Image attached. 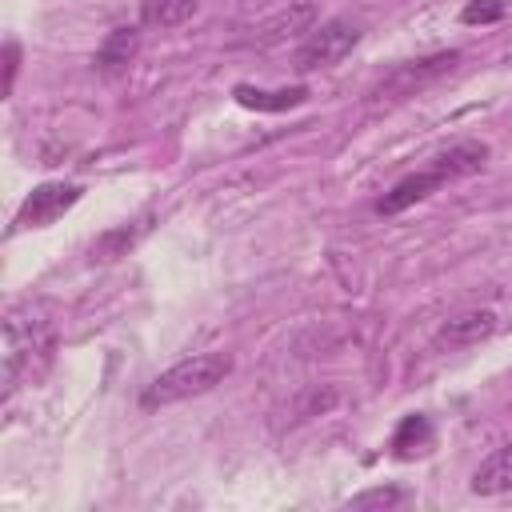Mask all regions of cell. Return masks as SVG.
Listing matches in <instances>:
<instances>
[{
	"label": "cell",
	"instance_id": "obj_1",
	"mask_svg": "<svg viewBox=\"0 0 512 512\" xmlns=\"http://www.w3.org/2000/svg\"><path fill=\"white\" fill-rule=\"evenodd\" d=\"M56 352V324L44 304H16L4 316V396L20 384H32Z\"/></svg>",
	"mask_w": 512,
	"mask_h": 512
},
{
	"label": "cell",
	"instance_id": "obj_2",
	"mask_svg": "<svg viewBox=\"0 0 512 512\" xmlns=\"http://www.w3.org/2000/svg\"><path fill=\"white\" fill-rule=\"evenodd\" d=\"M484 164H488V144H480V140H460V144L436 152L420 172H408L404 180H396V184L376 200V212H380V216H396V212L412 208L416 200H428V196L440 192L444 184L480 172Z\"/></svg>",
	"mask_w": 512,
	"mask_h": 512
},
{
	"label": "cell",
	"instance_id": "obj_3",
	"mask_svg": "<svg viewBox=\"0 0 512 512\" xmlns=\"http://www.w3.org/2000/svg\"><path fill=\"white\" fill-rule=\"evenodd\" d=\"M228 372H232V356H228V352H200V356H188V360L164 368L156 380L144 384L140 408H164V404H180V400H188V396L212 392Z\"/></svg>",
	"mask_w": 512,
	"mask_h": 512
},
{
	"label": "cell",
	"instance_id": "obj_4",
	"mask_svg": "<svg viewBox=\"0 0 512 512\" xmlns=\"http://www.w3.org/2000/svg\"><path fill=\"white\" fill-rule=\"evenodd\" d=\"M460 64V52H432V56H420V60H404L396 64L392 72H384L372 88H368V108H388V104H400L416 92H424L428 84H436L440 76H448L452 68Z\"/></svg>",
	"mask_w": 512,
	"mask_h": 512
},
{
	"label": "cell",
	"instance_id": "obj_5",
	"mask_svg": "<svg viewBox=\"0 0 512 512\" xmlns=\"http://www.w3.org/2000/svg\"><path fill=\"white\" fill-rule=\"evenodd\" d=\"M356 44H360V24H356V20H344V16L324 20V24H316L312 32H304V40L296 44L292 68H296V72L332 68V64L344 60Z\"/></svg>",
	"mask_w": 512,
	"mask_h": 512
},
{
	"label": "cell",
	"instance_id": "obj_6",
	"mask_svg": "<svg viewBox=\"0 0 512 512\" xmlns=\"http://www.w3.org/2000/svg\"><path fill=\"white\" fill-rule=\"evenodd\" d=\"M80 196H84L80 184H72V180H48V184H40V188L28 192V200L20 204L12 228H48V224L60 220Z\"/></svg>",
	"mask_w": 512,
	"mask_h": 512
},
{
	"label": "cell",
	"instance_id": "obj_7",
	"mask_svg": "<svg viewBox=\"0 0 512 512\" xmlns=\"http://www.w3.org/2000/svg\"><path fill=\"white\" fill-rule=\"evenodd\" d=\"M312 28H316V4L296 0V4L280 8L276 16L260 20V24L252 28V44H256V48H272V44H284V40H292V36H300V32H312Z\"/></svg>",
	"mask_w": 512,
	"mask_h": 512
},
{
	"label": "cell",
	"instance_id": "obj_8",
	"mask_svg": "<svg viewBox=\"0 0 512 512\" xmlns=\"http://www.w3.org/2000/svg\"><path fill=\"white\" fill-rule=\"evenodd\" d=\"M496 312H488V308H476V312H460V316H452L448 324H440V332H436V348H468V344H480L484 336H492L496 332Z\"/></svg>",
	"mask_w": 512,
	"mask_h": 512
},
{
	"label": "cell",
	"instance_id": "obj_9",
	"mask_svg": "<svg viewBox=\"0 0 512 512\" xmlns=\"http://www.w3.org/2000/svg\"><path fill=\"white\" fill-rule=\"evenodd\" d=\"M136 48H140V28H132V24H124V28H112L108 36H104V44L96 48V56H92V68L100 72V76H124L128 72V64L136 60Z\"/></svg>",
	"mask_w": 512,
	"mask_h": 512
},
{
	"label": "cell",
	"instance_id": "obj_10",
	"mask_svg": "<svg viewBox=\"0 0 512 512\" xmlns=\"http://www.w3.org/2000/svg\"><path fill=\"white\" fill-rule=\"evenodd\" d=\"M232 100L240 108H256V112H288L296 104L308 100V88L304 84H292V88H256V84H236L232 88Z\"/></svg>",
	"mask_w": 512,
	"mask_h": 512
},
{
	"label": "cell",
	"instance_id": "obj_11",
	"mask_svg": "<svg viewBox=\"0 0 512 512\" xmlns=\"http://www.w3.org/2000/svg\"><path fill=\"white\" fill-rule=\"evenodd\" d=\"M472 492H476V496L512 492V440H508L504 448H496L492 456L480 460V468L472 472Z\"/></svg>",
	"mask_w": 512,
	"mask_h": 512
},
{
	"label": "cell",
	"instance_id": "obj_12",
	"mask_svg": "<svg viewBox=\"0 0 512 512\" xmlns=\"http://www.w3.org/2000/svg\"><path fill=\"white\" fill-rule=\"evenodd\" d=\"M432 440H436L432 420H428L424 412H412V416L400 420V428H396V436H392V456H396V460L424 456V452L432 448Z\"/></svg>",
	"mask_w": 512,
	"mask_h": 512
},
{
	"label": "cell",
	"instance_id": "obj_13",
	"mask_svg": "<svg viewBox=\"0 0 512 512\" xmlns=\"http://www.w3.org/2000/svg\"><path fill=\"white\" fill-rule=\"evenodd\" d=\"M196 0H140V24L148 28H176L196 16Z\"/></svg>",
	"mask_w": 512,
	"mask_h": 512
},
{
	"label": "cell",
	"instance_id": "obj_14",
	"mask_svg": "<svg viewBox=\"0 0 512 512\" xmlns=\"http://www.w3.org/2000/svg\"><path fill=\"white\" fill-rule=\"evenodd\" d=\"M144 228H148V224L140 220L136 228H128V224H124V228H112V232H104V236L92 244V260H116V256H124V252L136 244V236H140Z\"/></svg>",
	"mask_w": 512,
	"mask_h": 512
},
{
	"label": "cell",
	"instance_id": "obj_15",
	"mask_svg": "<svg viewBox=\"0 0 512 512\" xmlns=\"http://www.w3.org/2000/svg\"><path fill=\"white\" fill-rule=\"evenodd\" d=\"M504 12H508V0H468L460 8V20L464 24H496V20H504Z\"/></svg>",
	"mask_w": 512,
	"mask_h": 512
},
{
	"label": "cell",
	"instance_id": "obj_16",
	"mask_svg": "<svg viewBox=\"0 0 512 512\" xmlns=\"http://www.w3.org/2000/svg\"><path fill=\"white\" fill-rule=\"evenodd\" d=\"M400 500H404L400 488H372V492H360L352 504L356 508H368V504H400Z\"/></svg>",
	"mask_w": 512,
	"mask_h": 512
},
{
	"label": "cell",
	"instance_id": "obj_17",
	"mask_svg": "<svg viewBox=\"0 0 512 512\" xmlns=\"http://www.w3.org/2000/svg\"><path fill=\"white\" fill-rule=\"evenodd\" d=\"M16 68H20V44L16 40H4V92H12Z\"/></svg>",
	"mask_w": 512,
	"mask_h": 512
}]
</instances>
